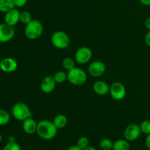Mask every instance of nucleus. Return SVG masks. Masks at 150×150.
<instances>
[{"instance_id":"35","label":"nucleus","mask_w":150,"mask_h":150,"mask_svg":"<svg viewBox=\"0 0 150 150\" xmlns=\"http://www.w3.org/2000/svg\"><path fill=\"white\" fill-rule=\"evenodd\" d=\"M1 141H2V135H1V134L0 133V143L1 142Z\"/></svg>"},{"instance_id":"19","label":"nucleus","mask_w":150,"mask_h":150,"mask_svg":"<svg viewBox=\"0 0 150 150\" xmlns=\"http://www.w3.org/2000/svg\"><path fill=\"white\" fill-rule=\"evenodd\" d=\"M10 113L4 109H0V126L7 125L10 122Z\"/></svg>"},{"instance_id":"1","label":"nucleus","mask_w":150,"mask_h":150,"mask_svg":"<svg viewBox=\"0 0 150 150\" xmlns=\"http://www.w3.org/2000/svg\"><path fill=\"white\" fill-rule=\"evenodd\" d=\"M57 129L53 121L49 120H41L38 123L37 132L38 136L43 140L53 139L57 134Z\"/></svg>"},{"instance_id":"5","label":"nucleus","mask_w":150,"mask_h":150,"mask_svg":"<svg viewBox=\"0 0 150 150\" xmlns=\"http://www.w3.org/2000/svg\"><path fill=\"white\" fill-rule=\"evenodd\" d=\"M67 80L74 85H81L86 82L87 79L86 73L81 68L75 67L67 72Z\"/></svg>"},{"instance_id":"9","label":"nucleus","mask_w":150,"mask_h":150,"mask_svg":"<svg viewBox=\"0 0 150 150\" xmlns=\"http://www.w3.org/2000/svg\"><path fill=\"white\" fill-rule=\"evenodd\" d=\"M142 134L140 125L131 124L125 128L124 132L125 138L127 141H134L140 137Z\"/></svg>"},{"instance_id":"13","label":"nucleus","mask_w":150,"mask_h":150,"mask_svg":"<svg viewBox=\"0 0 150 150\" xmlns=\"http://www.w3.org/2000/svg\"><path fill=\"white\" fill-rule=\"evenodd\" d=\"M57 82L53 76H47L43 78L40 83V89L45 94H51L55 88Z\"/></svg>"},{"instance_id":"27","label":"nucleus","mask_w":150,"mask_h":150,"mask_svg":"<svg viewBox=\"0 0 150 150\" xmlns=\"http://www.w3.org/2000/svg\"><path fill=\"white\" fill-rule=\"evenodd\" d=\"M28 0H13V2H14V5L16 7L18 8H21V7H23L27 4Z\"/></svg>"},{"instance_id":"33","label":"nucleus","mask_w":150,"mask_h":150,"mask_svg":"<svg viewBox=\"0 0 150 150\" xmlns=\"http://www.w3.org/2000/svg\"><path fill=\"white\" fill-rule=\"evenodd\" d=\"M8 142H16V138L13 135H10L8 137Z\"/></svg>"},{"instance_id":"26","label":"nucleus","mask_w":150,"mask_h":150,"mask_svg":"<svg viewBox=\"0 0 150 150\" xmlns=\"http://www.w3.org/2000/svg\"><path fill=\"white\" fill-rule=\"evenodd\" d=\"M2 150H21L20 145L17 142H8Z\"/></svg>"},{"instance_id":"20","label":"nucleus","mask_w":150,"mask_h":150,"mask_svg":"<svg viewBox=\"0 0 150 150\" xmlns=\"http://www.w3.org/2000/svg\"><path fill=\"white\" fill-rule=\"evenodd\" d=\"M33 20L32 18V15L29 11L23 10L21 11L20 13V21L23 24H28L29 22H31Z\"/></svg>"},{"instance_id":"11","label":"nucleus","mask_w":150,"mask_h":150,"mask_svg":"<svg viewBox=\"0 0 150 150\" xmlns=\"http://www.w3.org/2000/svg\"><path fill=\"white\" fill-rule=\"evenodd\" d=\"M17 68V61L12 57H4L0 61V69L6 73L14 72Z\"/></svg>"},{"instance_id":"16","label":"nucleus","mask_w":150,"mask_h":150,"mask_svg":"<svg viewBox=\"0 0 150 150\" xmlns=\"http://www.w3.org/2000/svg\"><path fill=\"white\" fill-rule=\"evenodd\" d=\"M67 118L64 114H58L54 117L53 123L57 129H62L67 124Z\"/></svg>"},{"instance_id":"21","label":"nucleus","mask_w":150,"mask_h":150,"mask_svg":"<svg viewBox=\"0 0 150 150\" xmlns=\"http://www.w3.org/2000/svg\"><path fill=\"white\" fill-rule=\"evenodd\" d=\"M53 76H54L57 84L63 83V82H64L67 79V74L65 72L63 71H59L56 72L55 74Z\"/></svg>"},{"instance_id":"17","label":"nucleus","mask_w":150,"mask_h":150,"mask_svg":"<svg viewBox=\"0 0 150 150\" xmlns=\"http://www.w3.org/2000/svg\"><path fill=\"white\" fill-rule=\"evenodd\" d=\"M113 150H130V144L126 139H118L114 142Z\"/></svg>"},{"instance_id":"29","label":"nucleus","mask_w":150,"mask_h":150,"mask_svg":"<svg viewBox=\"0 0 150 150\" xmlns=\"http://www.w3.org/2000/svg\"><path fill=\"white\" fill-rule=\"evenodd\" d=\"M145 144H146V147L150 150V134L146 135V140H145Z\"/></svg>"},{"instance_id":"8","label":"nucleus","mask_w":150,"mask_h":150,"mask_svg":"<svg viewBox=\"0 0 150 150\" xmlns=\"http://www.w3.org/2000/svg\"><path fill=\"white\" fill-rule=\"evenodd\" d=\"M13 26L6 23L0 24V43H7L11 41L15 36Z\"/></svg>"},{"instance_id":"23","label":"nucleus","mask_w":150,"mask_h":150,"mask_svg":"<svg viewBox=\"0 0 150 150\" xmlns=\"http://www.w3.org/2000/svg\"><path fill=\"white\" fill-rule=\"evenodd\" d=\"M62 66L65 70L70 71L76 67L75 66V60L70 57H65L62 60Z\"/></svg>"},{"instance_id":"28","label":"nucleus","mask_w":150,"mask_h":150,"mask_svg":"<svg viewBox=\"0 0 150 150\" xmlns=\"http://www.w3.org/2000/svg\"><path fill=\"white\" fill-rule=\"evenodd\" d=\"M144 41L145 43H146V45L149 47H150V31H148V32L146 34V35H145Z\"/></svg>"},{"instance_id":"30","label":"nucleus","mask_w":150,"mask_h":150,"mask_svg":"<svg viewBox=\"0 0 150 150\" xmlns=\"http://www.w3.org/2000/svg\"><path fill=\"white\" fill-rule=\"evenodd\" d=\"M144 25L145 26H146V29L149 31H150V17L147 18V19H146V21H145L144 22Z\"/></svg>"},{"instance_id":"14","label":"nucleus","mask_w":150,"mask_h":150,"mask_svg":"<svg viewBox=\"0 0 150 150\" xmlns=\"http://www.w3.org/2000/svg\"><path fill=\"white\" fill-rule=\"evenodd\" d=\"M23 131L28 135H32L37 132V129H38V123L32 117L26 119L23 121L22 124Z\"/></svg>"},{"instance_id":"3","label":"nucleus","mask_w":150,"mask_h":150,"mask_svg":"<svg viewBox=\"0 0 150 150\" xmlns=\"http://www.w3.org/2000/svg\"><path fill=\"white\" fill-rule=\"evenodd\" d=\"M12 115L16 120L23 121L26 119L32 117L33 113L31 112L27 104L23 102H17L13 106Z\"/></svg>"},{"instance_id":"2","label":"nucleus","mask_w":150,"mask_h":150,"mask_svg":"<svg viewBox=\"0 0 150 150\" xmlns=\"http://www.w3.org/2000/svg\"><path fill=\"white\" fill-rule=\"evenodd\" d=\"M25 35L30 40H36L42 35L43 32V26L39 20H32L25 27Z\"/></svg>"},{"instance_id":"7","label":"nucleus","mask_w":150,"mask_h":150,"mask_svg":"<svg viewBox=\"0 0 150 150\" xmlns=\"http://www.w3.org/2000/svg\"><path fill=\"white\" fill-rule=\"evenodd\" d=\"M110 94L114 99L120 101L126 96V88L120 82H115L110 87Z\"/></svg>"},{"instance_id":"32","label":"nucleus","mask_w":150,"mask_h":150,"mask_svg":"<svg viewBox=\"0 0 150 150\" xmlns=\"http://www.w3.org/2000/svg\"><path fill=\"white\" fill-rule=\"evenodd\" d=\"M140 3L144 6H150V0H139Z\"/></svg>"},{"instance_id":"6","label":"nucleus","mask_w":150,"mask_h":150,"mask_svg":"<svg viewBox=\"0 0 150 150\" xmlns=\"http://www.w3.org/2000/svg\"><path fill=\"white\" fill-rule=\"evenodd\" d=\"M92 57V51L86 46H82L78 49L75 54V60L79 64H86L90 61Z\"/></svg>"},{"instance_id":"31","label":"nucleus","mask_w":150,"mask_h":150,"mask_svg":"<svg viewBox=\"0 0 150 150\" xmlns=\"http://www.w3.org/2000/svg\"><path fill=\"white\" fill-rule=\"evenodd\" d=\"M67 150H83L81 148H80L79 146H78L77 145H72L67 149Z\"/></svg>"},{"instance_id":"12","label":"nucleus","mask_w":150,"mask_h":150,"mask_svg":"<svg viewBox=\"0 0 150 150\" xmlns=\"http://www.w3.org/2000/svg\"><path fill=\"white\" fill-rule=\"evenodd\" d=\"M20 13L21 12L16 8L7 12L4 16V23L14 26L20 21Z\"/></svg>"},{"instance_id":"25","label":"nucleus","mask_w":150,"mask_h":150,"mask_svg":"<svg viewBox=\"0 0 150 150\" xmlns=\"http://www.w3.org/2000/svg\"><path fill=\"white\" fill-rule=\"evenodd\" d=\"M89 139H88L87 137L82 136L79 138L76 145H77L78 146L80 147V148H81L82 149H85L86 147H87L88 146H89Z\"/></svg>"},{"instance_id":"34","label":"nucleus","mask_w":150,"mask_h":150,"mask_svg":"<svg viewBox=\"0 0 150 150\" xmlns=\"http://www.w3.org/2000/svg\"><path fill=\"white\" fill-rule=\"evenodd\" d=\"M83 150H98L96 148L93 146H88L87 147H86L85 149H83Z\"/></svg>"},{"instance_id":"15","label":"nucleus","mask_w":150,"mask_h":150,"mask_svg":"<svg viewBox=\"0 0 150 150\" xmlns=\"http://www.w3.org/2000/svg\"><path fill=\"white\" fill-rule=\"evenodd\" d=\"M93 91L98 95L104 96L110 92V87L105 81L98 80L93 84Z\"/></svg>"},{"instance_id":"4","label":"nucleus","mask_w":150,"mask_h":150,"mask_svg":"<svg viewBox=\"0 0 150 150\" xmlns=\"http://www.w3.org/2000/svg\"><path fill=\"white\" fill-rule=\"evenodd\" d=\"M51 44L59 49H64L70 45V37L64 31H56L51 38Z\"/></svg>"},{"instance_id":"18","label":"nucleus","mask_w":150,"mask_h":150,"mask_svg":"<svg viewBox=\"0 0 150 150\" xmlns=\"http://www.w3.org/2000/svg\"><path fill=\"white\" fill-rule=\"evenodd\" d=\"M16 8L13 0H0V12L6 13Z\"/></svg>"},{"instance_id":"22","label":"nucleus","mask_w":150,"mask_h":150,"mask_svg":"<svg viewBox=\"0 0 150 150\" xmlns=\"http://www.w3.org/2000/svg\"><path fill=\"white\" fill-rule=\"evenodd\" d=\"M114 142L109 138H104L100 142V147L102 150H111L113 149Z\"/></svg>"},{"instance_id":"10","label":"nucleus","mask_w":150,"mask_h":150,"mask_svg":"<svg viewBox=\"0 0 150 150\" xmlns=\"http://www.w3.org/2000/svg\"><path fill=\"white\" fill-rule=\"evenodd\" d=\"M106 67L103 62L96 60L90 63L88 68V73L93 77H99L104 74Z\"/></svg>"},{"instance_id":"24","label":"nucleus","mask_w":150,"mask_h":150,"mask_svg":"<svg viewBox=\"0 0 150 150\" xmlns=\"http://www.w3.org/2000/svg\"><path fill=\"white\" fill-rule=\"evenodd\" d=\"M140 128L142 133L145 134L146 135L150 134V120L143 121L141 123Z\"/></svg>"}]
</instances>
